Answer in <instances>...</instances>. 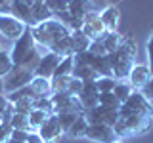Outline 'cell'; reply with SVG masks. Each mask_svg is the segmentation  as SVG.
Listing matches in <instances>:
<instances>
[{
  "instance_id": "6da1fadb",
  "label": "cell",
  "mask_w": 153,
  "mask_h": 143,
  "mask_svg": "<svg viewBox=\"0 0 153 143\" xmlns=\"http://www.w3.org/2000/svg\"><path fill=\"white\" fill-rule=\"evenodd\" d=\"M136 42H134L132 35H124L121 40V46L109 54V63H111V71L113 76L117 80H124L128 78L132 67L136 65Z\"/></svg>"
},
{
  "instance_id": "7a4b0ae2",
  "label": "cell",
  "mask_w": 153,
  "mask_h": 143,
  "mask_svg": "<svg viewBox=\"0 0 153 143\" xmlns=\"http://www.w3.org/2000/svg\"><path fill=\"white\" fill-rule=\"evenodd\" d=\"M119 116L126 122L128 130H130L132 136H142V133H147L153 126V116L151 114H142V113H134L130 109H126L124 105H121L119 109Z\"/></svg>"
},
{
  "instance_id": "3957f363",
  "label": "cell",
  "mask_w": 153,
  "mask_h": 143,
  "mask_svg": "<svg viewBox=\"0 0 153 143\" xmlns=\"http://www.w3.org/2000/svg\"><path fill=\"white\" fill-rule=\"evenodd\" d=\"M33 76H35L33 71L25 69V67H19V65H13V69L2 78L4 80V92L10 94V92H13V90L23 88V86H29L31 80H33Z\"/></svg>"
},
{
  "instance_id": "277c9868",
  "label": "cell",
  "mask_w": 153,
  "mask_h": 143,
  "mask_svg": "<svg viewBox=\"0 0 153 143\" xmlns=\"http://www.w3.org/2000/svg\"><path fill=\"white\" fill-rule=\"evenodd\" d=\"M35 48H36V42H35V38H33L31 27H27L25 32H23V35L19 36L16 42H13L12 50H10V57H12L13 65H19L23 59H25V55L31 50H35Z\"/></svg>"
},
{
  "instance_id": "5b68a950",
  "label": "cell",
  "mask_w": 153,
  "mask_h": 143,
  "mask_svg": "<svg viewBox=\"0 0 153 143\" xmlns=\"http://www.w3.org/2000/svg\"><path fill=\"white\" fill-rule=\"evenodd\" d=\"M27 25L12 15V13H0V35L8 40L16 42L19 36L25 32Z\"/></svg>"
},
{
  "instance_id": "8992f818",
  "label": "cell",
  "mask_w": 153,
  "mask_h": 143,
  "mask_svg": "<svg viewBox=\"0 0 153 143\" xmlns=\"http://www.w3.org/2000/svg\"><path fill=\"white\" fill-rule=\"evenodd\" d=\"M36 132H38V136L42 137L44 143H57L61 137H63V133H65L56 114H50V116L46 118V122L42 124Z\"/></svg>"
},
{
  "instance_id": "52a82bcc",
  "label": "cell",
  "mask_w": 153,
  "mask_h": 143,
  "mask_svg": "<svg viewBox=\"0 0 153 143\" xmlns=\"http://www.w3.org/2000/svg\"><path fill=\"white\" fill-rule=\"evenodd\" d=\"M52 103H54V114L56 113H82L80 101L76 95L69 94H52Z\"/></svg>"
},
{
  "instance_id": "ba28073f",
  "label": "cell",
  "mask_w": 153,
  "mask_h": 143,
  "mask_svg": "<svg viewBox=\"0 0 153 143\" xmlns=\"http://www.w3.org/2000/svg\"><path fill=\"white\" fill-rule=\"evenodd\" d=\"M76 97H79V101H80L82 111L98 107L100 105V92H98V88H96V80H84L82 92L76 95Z\"/></svg>"
},
{
  "instance_id": "9c48e42d",
  "label": "cell",
  "mask_w": 153,
  "mask_h": 143,
  "mask_svg": "<svg viewBox=\"0 0 153 143\" xmlns=\"http://www.w3.org/2000/svg\"><path fill=\"white\" fill-rule=\"evenodd\" d=\"M59 61H61V57L57 54H54V52L42 54L40 61H38V65L35 69V76H42V78H50L52 80V76H54L56 67L59 65Z\"/></svg>"
},
{
  "instance_id": "30bf717a",
  "label": "cell",
  "mask_w": 153,
  "mask_h": 143,
  "mask_svg": "<svg viewBox=\"0 0 153 143\" xmlns=\"http://www.w3.org/2000/svg\"><path fill=\"white\" fill-rule=\"evenodd\" d=\"M86 137L96 143H115L117 141V136H115L113 128L107 126V124H88Z\"/></svg>"
},
{
  "instance_id": "8fae6325",
  "label": "cell",
  "mask_w": 153,
  "mask_h": 143,
  "mask_svg": "<svg viewBox=\"0 0 153 143\" xmlns=\"http://www.w3.org/2000/svg\"><path fill=\"white\" fill-rule=\"evenodd\" d=\"M123 105L126 109H130V111H134V113L151 114V116H153V105H151L149 99H147L146 95L140 92V90H134V92L130 94V97H128Z\"/></svg>"
},
{
  "instance_id": "7c38bea8",
  "label": "cell",
  "mask_w": 153,
  "mask_h": 143,
  "mask_svg": "<svg viewBox=\"0 0 153 143\" xmlns=\"http://www.w3.org/2000/svg\"><path fill=\"white\" fill-rule=\"evenodd\" d=\"M82 32L90 38V40H96V38H100L103 32H107V29L103 27L102 19H100V12H96V10H94V12H90L88 15L84 17Z\"/></svg>"
},
{
  "instance_id": "4fadbf2b",
  "label": "cell",
  "mask_w": 153,
  "mask_h": 143,
  "mask_svg": "<svg viewBox=\"0 0 153 143\" xmlns=\"http://www.w3.org/2000/svg\"><path fill=\"white\" fill-rule=\"evenodd\" d=\"M151 71H149V67L147 65H142V63H136L132 67V71H130V74H128V80H130V84L134 90H142L143 86H146L147 82L151 80Z\"/></svg>"
},
{
  "instance_id": "5bb4252c",
  "label": "cell",
  "mask_w": 153,
  "mask_h": 143,
  "mask_svg": "<svg viewBox=\"0 0 153 143\" xmlns=\"http://www.w3.org/2000/svg\"><path fill=\"white\" fill-rule=\"evenodd\" d=\"M10 13H12L16 19H19V21H23L27 27H35V19H33V6H29V4L23 2V0H13Z\"/></svg>"
},
{
  "instance_id": "9a60e30c",
  "label": "cell",
  "mask_w": 153,
  "mask_h": 143,
  "mask_svg": "<svg viewBox=\"0 0 153 143\" xmlns=\"http://www.w3.org/2000/svg\"><path fill=\"white\" fill-rule=\"evenodd\" d=\"M100 19H102L103 27L107 29V31L115 32L119 29V19H121V10L117 6H107L103 8L102 12H100Z\"/></svg>"
},
{
  "instance_id": "2e32d148",
  "label": "cell",
  "mask_w": 153,
  "mask_h": 143,
  "mask_svg": "<svg viewBox=\"0 0 153 143\" xmlns=\"http://www.w3.org/2000/svg\"><path fill=\"white\" fill-rule=\"evenodd\" d=\"M88 67L98 73L100 76H113V71H111V63H109V55H94L88 52Z\"/></svg>"
},
{
  "instance_id": "e0dca14e",
  "label": "cell",
  "mask_w": 153,
  "mask_h": 143,
  "mask_svg": "<svg viewBox=\"0 0 153 143\" xmlns=\"http://www.w3.org/2000/svg\"><path fill=\"white\" fill-rule=\"evenodd\" d=\"M42 27L48 31V35H50L52 42H57V40H63V38H67L71 35V31L67 29L63 23H59L57 19H48V21L42 23Z\"/></svg>"
},
{
  "instance_id": "ac0fdd59",
  "label": "cell",
  "mask_w": 153,
  "mask_h": 143,
  "mask_svg": "<svg viewBox=\"0 0 153 143\" xmlns=\"http://www.w3.org/2000/svg\"><path fill=\"white\" fill-rule=\"evenodd\" d=\"M90 12H94L92 0H69V13L75 17H86Z\"/></svg>"
},
{
  "instance_id": "d6986e66",
  "label": "cell",
  "mask_w": 153,
  "mask_h": 143,
  "mask_svg": "<svg viewBox=\"0 0 153 143\" xmlns=\"http://www.w3.org/2000/svg\"><path fill=\"white\" fill-rule=\"evenodd\" d=\"M90 42L92 40H90L82 31H73L71 32V50H73V55L75 54H82V52H88Z\"/></svg>"
},
{
  "instance_id": "ffe728a7",
  "label": "cell",
  "mask_w": 153,
  "mask_h": 143,
  "mask_svg": "<svg viewBox=\"0 0 153 143\" xmlns=\"http://www.w3.org/2000/svg\"><path fill=\"white\" fill-rule=\"evenodd\" d=\"M31 90L35 92L36 97H44V95H52V80L42 78V76H33L31 80Z\"/></svg>"
},
{
  "instance_id": "44dd1931",
  "label": "cell",
  "mask_w": 153,
  "mask_h": 143,
  "mask_svg": "<svg viewBox=\"0 0 153 143\" xmlns=\"http://www.w3.org/2000/svg\"><path fill=\"white\" fill-rule=\"evenodd\" d=\"M121 40H123V36L119 35L117 31L115 32H111V31H107V32H103L102 36H100V42L103 44V48H105V54H113L115 50H117L119 46H121Z\"/></svg>"
},
{
  "instance_id": "7402d4cb",
  "label": "cell",
  "mask_w": 153,
  "mask_h": 143,
  "mask_svg": "<svg viewBox=\"0 0 153 143\" xmlns=\"http://www.w3.org/2000/svg\"><path fill=\"white\" fill-rule=\"evenodd\" d=\"M105 113H107V107H102V105L88 109V111H82L88 124H105Z\"/></svg>"
},
{
  "instance_id": "603a6c76",
  "label": "cell",
  "mask_w": 153,
  "mask_h": 143,
  "mask_svg": "<svg viewBox=\"0 0 153 143\" xmlns=\"http://www.w3.org/2000/svg\"><path fill=\"white\" fill-rule=\"evenodd\" d=\"M73 69H75L73 55L61 57V61H59V65L56 67V73H54L52 78H59V76H73Z\"/></svg>"
},
{
  "instance_id": "cb8c5ba5",
  "label": "cell",
  "mask_w": 153,
  "mask_h": 143,
  "mask_svg": "<svg viewBox=\"0 0 153 143\" xmlns=\"http://www.w3.org/2000/svg\"><path fill=\"white\" fill-rule=\"evenodd\" d=\"M33 19H35V25H38V23H44L48 19H54V13L48 10L44 2H36L33 6Z\"/></svg>"
},
{
  "instance_id": "d4e9b609",
  "label": "cell",
  "mask_w": 153,
  "mask_h": 143,
  "mask_svg": "<svg viewBox=\"0 0 153 143\" xmlns=\"http://www.w3.org/2000/svg\"><path fill=\"white\" fill-rule=\"evenodd\" d=\"M42 54H46V52H40L38 48L31 50V52H29V54L25 55V59H23L21 63H19V67H25V69H29V71H33V73H35V69H36L38 61H40Z\"/></svg>"
},
{
  "instance_id": "484cf974",
  "label": "cell",
  "mask_w": 153,
  "mask_h": 143,
  "mask_svg": "<svg viewBox=\"0 0 153 143\" xmlns=\"http://www.w3.org/2000/svg\"><path fill=\"white\" fill-rule=\"evenodd\" d=\"M50 52H54V54H57L59 57H67V55H73V50H71V35L63 38V40H57L52 44Z\"/></svg>"
},
{
  "instance_id": "4316f807",
  "label": "cell",
  "mask_w": 153,
  "mask_h": 143,
  "mask_svg": "<svg viewBox=\"0 0 153 143\" xmlns=\"http://www.w3.org/2000/svg\"><path fill=\"white\" fill-rule=\"evenodd\" d=\"M10 126L12 130H21V132H33L31 130V122H29V114H21V113H16L10 120Z\"/></svg>"
},
{
  "instance_id": "83f0119b",
  "label": "cell",
  "mask_w": 153,
  "mask_h": 143,
  "mask_svg": "<svg viewBox=\"0 0 153 143\" xmlns=\"http://www.w3.org/2000/svg\"><path fill=\"white\" fill-rule=\"evenodd\" d=\"M86 130H88V122H86L84 114H80V116L75 120V124L69 128L67 133H69L71 137H76V139H79V137H86Z\"/></svg>"
},
{
  "instance_id": "f1b7e54d",
  "label": "cell",
  "mask_w": 153,
  "mask_h": 143,
  "mask_svg": "<svg viewBox=\"0 0 153 143\" xmlns=\"http://www.w3.org/2000/svg\"><path fill=\"white\" fill-rule=\"evenodd\" d=\"M50 116L46 111H38V109H33L31 113H29V122H31V130L36 132L38 128L42 126V124L46 122V118Z\"/></svg>"
},
{
  "instance_id": "f546056e",
  "label": "cell",
  "mask_w": 153,
  "mask_h": 143,
  "mask_svg": "<svg viewBox=\"0 0 153 143\" xmlns=\"http://www.w3.org/2000/svg\"><path fill=\"white\" fill-rule=\"evenodd\" d=\"M132 92H134V88H132V86L128 84V82H121V80H119V82H117V86L113 88V94H115V97H117L121 103H124V101H126V99L130 97V94H132Z\"/></svg>"
},
{
  "instance_id": "4dcf8cb0",
  "label": "cell",
  "mask_w": 153,
  "mask_h": 143,
  "mask_svg": "<svg viewBox=\"0 0 153 143\" xmlns=\"http://www.w3.org/2000/svg\"><path fill=\"white\" fill-rule=\"evenodd\" d=\"M73 76L75 78H79V80H98L100 78V74L96 73V71L92 69V67H75L73 69Z\"/></svg>"
},
{
  "instance_id": "1f68e13d",
  "label": "cell",
  "mask_w": 153,
  "mask_h": 143,
  "mask_svg": "<svg viewBox=\"0 0 153 143\" xmlns=\"http://www.w3.org/2000/svg\"><path fill=\"white\" fill-rule=\"evenodd\" d=\"M6 97H8V101H10V103H16V101H19V99H25V97H36V95H35V92L31 90V86H23V88H19V90H13V92L6 94Z\"/></svg>"
},
{
  "instance_id": "d6a6232c",
  "label": "cell",
  "mask_w": 153,
  "mask_h": 143,
  "mask_svg": "<svg viewBox=\"0 0 153 143\" xmlns=\"http://www.w3.org/2000/svg\"><path fill=\"white\" fill-rule=\"evenodd\" d=\"M100 105H102V107H107V109H113V111H119L123 103L115 97L113 92H103V94H100Z\"/></svg>"
},
{
  "instance_id": "836d02e7",
  "label": "cell",
  "mask_w": 153,
  "mask_h": 143,
  "mask_svg": "<svg viewBox=\"0 0 153 143\" xmlns=\"http://www.w3.org/2000/svg\"><path fill=\"white\" fill-rule=\"evenodd\" d=\"M80 114H82V113H56V116H57V120H59L61 128H63V132L67 133L69 128L75 124V120L80 116Z\"/></svg>"
},
{
  "instance_id": "e575fe53",
  "label": "cell",
  "mask_w": 153,
  "mask_h": 143,
  "mask_svg": "<svg viewBox=\"0 0 153 143\" xmlns=\"http://www.w3.org/2000/svg\"><path fill=\"white\" fill-rule=\"evenodd\" d=\"M119 80L115 78V76H100L98 80H96V88H98L100 94L103 92H113V88L117 86Z\"/></svg>"
},
{
  "instance_id": "d590c367",
  "label": "cell",
  "mask_w": 153,
  "mask_h": 143,
  "mask_svg": "<svg viewBox=\"0 0 153 143\" xmlns=\"http://www.w3.org/2000/svg\"><path fill=\"white\" fill-rule=\"evenodd\" d=\"M33 109L46 111L48 114H54V103H52V97H50V95H44V97H35V101H33Z\"/></svg>"
},
{
  "instance_id": "8d00e7d4",
  "label": "cell",
  "mask_w": 153,
  "mask_h": 143,
  "mask_svg": "<svg viewBox=\"0 0 153 143\" xmlns=\"http://www.w3.org/2000/svg\"><path fill=\"white\" fill-rule=\"evenodd\" d=\"M44 4L54 15L61 12H69V0H44Z\"/></svg>"
},
{
  "instance_id": "74e56055",
  "label": "cell",
  "mask_w": 153,
  "mask_h": 143,
  "mask_svg": "<svg viewBox=\"0 0 153 143\" xmlns=\"http://www.w3.org/2000/svg\"><path fill=\"white\" fill-rule=\"evenodd\" d=\"M13 69V61H12V57H10V52H0V76H6L10 71Z\"/></svg>"
},
{
  "instance_id": "f35d334b",
  "label": "cell",
  "mask_w": 153,
  "mask_h": 143,
  "mask_svg": "<svg viewBox=\"0 0 153 143\" xmlns=\"http://www.w3.org/2000/svg\"><path fill=\"white\" fill-rule=\"evenodd\" d=\"M113 132H115V136H117V139H126V137H130V136H132L130 130H128V126H126V122H124L121 116H119V120L115 122Z\"/></svg>"
},
{
  "instance_id": "ab89813d",
  "label": "cell",
  "mask_w": 153,
  "mask_h": 143,
  "mask_svg": "<svg viewBox=\"0 0 153 143\" xmlns=\"http://www.w3.org/2000/svg\"><path fill=\"white\" fill-rule=\"evenodd\" d=\"M33 101H35V97H25V99H19V101L12 103V105H13V109H16V113L29 114L33 111Z\"/></svg>"
},
{
  "instance_id": "60d3db41",
  "label": "cell",
  "mask_w": 153,
  "mask_h": 143,
  "mask_svg": "<svg viewBox=\"0 0 153 143\" xmlns=\"http://www.w3.org/2000/svg\"><path fill=\"white\" fill-rule=\"evenodd\" d=\"M12 137V126L8 122H0V143H8Z\"/></svg>"
},
{
  "instance_id": "b9f144b4",
  "label": "cell",
  "mask_w": 153,
  "mask_h": 143,
  "mask_svg": "<svg viewBox=\"0 0 153 143\" xmlns=\"http://www.w3.org/2000/svg\"><path fill=\"white\" fill-rule=\"evenodd\" d=\"M146 50H147V67H149V71H151V74H153V32H151V36L147 38Z\"/></svg>"
},
{
  "instance_id": "7bdbcfd3",
  "label": "cell",
  "mask_w": 153,
  "mask_h": 143,
  "mask_svg": "<svg viewBox=\"0 0 153 143\" xmlns=\"http://www.w3.org/2000/svg\"><path fill=\"white\" fill-rule=\"evenodd\" d=\"M140 92H142L143 95H146L147 99H153V76H151V80H149V82H147L146 86H143Z\"/></svg>"
},
{
  "instance_id": "ee69618b",
  "label": "cell",
  "mask_w": 153,
  "mask_h": 143,
  "mask_svg": "<svg viewBox=\"0 0 153 143\" xmlns=\"http://www.w3.org/2000/svg\"><path fill=\"white\" fill-rule=\"evenodd\" d=\"M13 0H0V13H10Z\"/></svg>"
},
{
  "instance_id": "f6af8a7d",
  "label": "cell",
  "mask_w": 153,
  "mask_h": 143,
  "mask_svg": "<svg viewBox=\"0 0 153 143\" xmlns=\"http://www.w3.org/2000/svg\"><path fill=\"white\" fill-rule=\"evenodd\" d=\"M8 97H6V94H0V113H2L4 111V109H6L8 107Z\"/></svg>"
},
{
  "instance_id": "bcb514c9",
  "label": "cell",
  "mask_w": 153,
  "mask_h": 143,
  "mask_svg": "<svg viewBox=\"0 0 153 143\" xmlns=\"http://www.w3.org/2000/svg\"><path fill=\"white\" fill-rule=\"evenodd\" d=\"M8 143H27V141H23V139H16V137H10V141Z\"/></svg>"
},
{
  "instance_id": "7dc6e473",
  "label": "cell",
  "mask_w": 153,
  "mask_h": 143,
  "mask_svg": "<svg viewBox=\"0 0 153 143\" xmlns=\"http://www.w3.org/2000/svg\"><path fill=\"white\" fill-rule=\"evenodd\" d=\"M0 94H6V92H4V80H2V76H0Z\"/></svg>"
},
{
  "instance_id": "c3c4849f",
  "label": "cell",
  "mask_w": 153,
  "mask_h": 143,
  "mask_svg": "<svg viewBox=\"0 0 153 143\" xmlns=\"http://www.w3.org/2000/svg\"><path fill=\"white\" fill-rule=\"evenodd\" d=\"M0 122H2V113H0Z\"/></svg>"
},
{
  "instance_id": "681fc988",
  "label": "cell",
  "mask_w": 153,
  "mask_h": 143,
  "mask_svg": "<svg viewBox=\"0 0 153 143\" xmlns=\"http://www.w3.org/2000/svg\"><path fill=\"white\" fill-rule=\"evenodd\" d=\"M0 52H2V42H0Z\"/></svg>"
},
{
  "instance_id": "f907efd6",
  "label": "cell",
  "mask_w": 153,
  "mask_h": 143,
  "mask_svg": "<svg viewBox=\"0 0 153 143\" xmlns=\"http://www.w3.org/2000/svg\"><path fill=\"white\" fill-rule=\"evenodd\" d=\"M115 143H123V141H115Z\"/></svg>"
},
{
  "instance_id": "816d5d0a",
  "label": "cell",
  "mask_w": 153,
  "mask_h": 143,
  "mask_svg": "<svg viewBox=\"0 0 153 143\" xmlns=\"http://www.w3.org/2000/svg\"><path fill=\"white\" fill-rule=\"evenodd\" d=\"M151 32H153V29H151Z\"/></svg>"
}]
</instances>
